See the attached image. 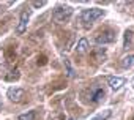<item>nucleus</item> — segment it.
<instances>
[{
  "label": "nucleus",
  "mask_w": 134,
  "mask_h": 120,
  "mask_svg": "<svg viewBox=\"0 0 134 120\" xmlns=\"http://www.w3.org/2000/svg\"><path fill=\"white\" fill-rule=\"evenodd\" d=\"M7 95H8V98H10L13 103H21V101H24V98H25V92H24L22 89H18V87H11Z\"/></svg>",
  "instance_id": "obj_4"
},
{
  "label": "nucleus",
  "mask_w": 134,
  "mask_h": 120,
  "mask_svg": "<svg viewBox=\"0 0 134 120\" xmlns=\"http://www.w3.org/2000/svg\"><path fill=\"white\" fill-rule=\"evenodd\" d=\"M104 96H106V93L101 87H96V85L92 87V90H90V101L92 103H99L104 100Z\"/></svg>",
  "instance_id": "obj_6"
},
{
  "label": "nucleus",
  "mask_w": 134,
  "mask_h": 120,
  "mask_svg": "<svg viewBox=\"0 0 134 120\" xmlns=\"http://www.w3.org/2000/svg\"><path fill=\"white\" fill-rule=\"evenodd\" d=\"M110 115H112V111H110V109H104L103 112L96 114V115H95V117H93L92 120H107V118H109Z\"/></svg>",
  "instance_id": "obj_10"
},
{
  "label": "nucleus",
  "mask_w": 134,
  "mask_h": 120,
  "mask_svg": "<svg viewBox=\"0 0 134 120\" xmlns=\"http://www.w3.org/2000/svg\"><path fill=\"white\" fill-rule=\"evenodd\" d=\"M95 60H96V62H104V60H106V51L104 49H98L96 52H95Z\"/></svg>",
  "instance_id": "obj_11"
},
{
  "label": "nucleus",
  "mask_w": 134,
  "mask_h": 120,
  "mask_svg": "<svg viewBox=\"0 0 134 120\" xmlns=\"http://www.w3.org/2000/svg\"><path fill=\"white\" fill-rule=\"evenodd\" d=\"M95 41L98 44H110L115 41V32L110 30V29H106V30H101L99 33H96L95 36Z\"/></svg>",
  "instance_id": "obj_3"
},
{
  "label": "nucleus",
  "mask_w": 134,
  "mask_h": 120,
  "mask_svg": "<svg viewBox=\"0 0 134 120\" xmlns=\"http://www.w3.org/2000/svg\"><path fill=\"white\" fill-rule=\"evenodd\" d=\"M70 120H74V118H70Z\"/></svg>",
  "instance_id": "obj_18"
},
{
  "label": "nucleus",
  "mask_w": 134,
  "mask_h": 120,
  "mask_svg": "<svg viewBox=\"0 0 134 120\" xmlns=\"http://www.w3.org/2000/svg\"><path fill=\"white\" fill-rule=\"evenodd\" d=\"M131 40H132V32H131V30H126V32H125V49H129Z\"/></svg>",
  "instance_id": "obj_12"
},
{
  "label": "nucleus",
  "mask_w": 134,
  "mask_h": 120,
  "mask_svg": "<svg viewBox=\"0 0 134 120\" xmlns=\"http://www.w3.org/2000/svg\"><path fill=\"white\" fill-rule=\"evenodd\" d=\"M0 63H3V51H0Z\"/></svg>",
  "instance_id": "obj_16"
},
{
  "label": "nucleus",
  "mask_w": 134,
  "mask_h": 120,
  "mask_svg": "<svg viewBox=\"0 0 134 120\" xmlns=\"http://www.w3.org/2000/svg\"><path fill=\"white\" fill-rule=\"evenodd\" d=\"M120 65H121L123 68H131V67H134V54H129V55L123 57L121 62H120Z\"/></svg>",
  "instance_id": "obj_9"
},
{
  "label": "nucleus",
  "mask_w": 134,
  "mask_h": 120,
  "mask_svg": "<svg viewBox=\"0 0 134 120\" xmlns=\"http://www.w3.org/2000/svg\"><path fill=\"white\" fill-rule=\"evenodd\" d=\"M44 5H46L44 0H41V2H32V7H35V8H41V7H44Z\"/></svg>",
  "instance_id": "obj_15"
},
{
  "label": "nucleus",
  "mask_w": 134,
  "mask_h": 120,
  "mask_svg": "<svg viewBox=\"0 0 134 120\" xmlns=\"http://www.w3.org/2000/svg\"><path fill=\"white\" fill-rule=\"evenodd\" d=\"M103 16H104V11H103L101 8H88V10H84V11H82L81 19H82V22H84L85 25H88V24L98 21V19L103 18Z\"/></svg>",
  "instance_id": "obj_2"
},
{
  "label": "nucleus",
  "mask_w": 134,
  "mask_h": 120,
  "mask_svg": "<svg viewBox=\"0 0 134 120\" xmlns=\"http://www.w3.org/2000/svg\"><path fill=\"white\" fill-rule=\"evenodd\" d=\"M18 120H35V111H29L27 114H22L19 115Z\"/></svg>",
  "instance_id": "obj_13"
},
{
  "label": "nucleus",
  "mask_w": 134,
  "mask_h": 120,
  "mask_svg": "<svg viewBox=\"0 0 134 120\" xmlns=\"http://www.w3.org/2000/svg\"><path fill=\"white\" fill-rule=\"evenodd\" d=\"M65 67H66V71H68V76L73 78V76H74V71H73L71 65H70V60H65Z\"/></svg>",
  "instance_id": "obj_14"
},
{
  "label": "nucleus",
  "mask_w": 134,
  "mask_h": 120,
  "mask_svg": "<svg viewBox=\"0 0 134 120\" xmlns=\"http://www.w3.org/2000/svg\"><path fill=\"white\" fill-rule=\"evenodd\" d=\"M88 49H90L88 40L87 38H81L79 43H77V46H76V52L77 54H85V52H88Z\"/></svg>",
  "instance_id": "obj_8"
},
{
  "label": "nucleus",
  "mask_w": 134,
  "mask_h": 120,
  "mask_svg": "<svg viewBox=\"0 0 134 120\" xmlns=\"http://www.w3.org/2000/svg\"><path fill=\"white\" fill-rule=\"evenodd\" d=\"M73 16V8L71 7H57L52 13V19L57 24H65L68 22L70 18Z\"/></svg>",
  "instance_id": "obj_1"
},
{
  "label": "nucleus",
  "mask_w": 134,
  "mask_h": 120,
  "mask_svg": "<svg viewBox=\"0 0 134 120\" xmlns=\"http://www.w3.org/2000/svg\"><path fill=\"white\" fill-rule=\"evenodd\" d=\"M29 19H30V11H22L21 13V18H19V24L16 27V33H24L27 30V25H29Z\"/></svg>",
  "instance_id": "obj_5"
},
{
  "label": "nucleus",
  "mask_w": 134,
  "mask_h": 120,
  "mask_svg": "<svg viewBox=\"0 0 134 120\" xmlns=\"http://www.w3.org/2000/svg\"><path fill=\"white\" fill-rule=\"evenodd\" d=\"M131 84H132V87H134V78H132V81H131Z\"/></svg>",
  "instance_id": "obj_17"
},
{
  "label": "nucleus",
  "mask_w": 134,
  "mask_h": 120,
  "mask_svg": "<svg viewBox=\"0 0 134 120\" xmlns=\"http://www.w3.org/2000/svg\"><path fill=\"white\" fill-rule=\"evenodd\" d=\"M107 84H109V87L115 92V90H118V89L125 84V78H120V76H110V78H107Z\"/></svg>",
  "instance_id": "obj_7"
}]
</instances>
